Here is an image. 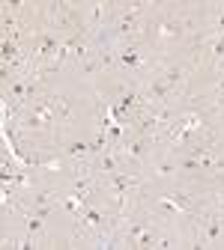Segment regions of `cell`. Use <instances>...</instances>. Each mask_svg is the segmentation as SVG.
I'll list each match as a JSON object with an SVG mask.
<instances>
[{
    "label": "cell",
    "instance_id": "1",
    "mask_svg": "<svg viewBox=\"0 0 224 250\" xmlns=\"http://www.w3.org/2000/svg\"><path fill=\"white\" fill-rule=\"evenodd\" d=\"M198 30H203V18L195 21L191 12L176 9L174 3H152L141 42L158 57H174L176 51H191V39Z\"/></svg>",
    "mask_w": 224,
    "mask_h": 250
}]
</instances>
